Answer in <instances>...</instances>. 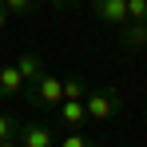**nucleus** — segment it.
Returning a JSON list of instances; mask_svg holds the SVG:
<instances>
[{
	"label": "nucleus",
	"mask_w": 147,
	"mask_h": 147,
	"mask_svg": "<svg viewBox=\"0 0 147 147\" xmlns=\"http://www.w3.org/2000/svg\"><path fill=\"white\" fill-rule=\"evenodd\" d=\"M8 28V8H4V0H0V32Z\"/></svg>",
	"instance_id": "14"
},
{
	"label": "nucleus",
	"mask_w": 147,
	"mask_h": 147,
	"mask_svg": "<svg viewBox=\"0 0 147 147\" xmlns=\"http://www.w3.org/2000/svg\"><path fill=\"white\" fill-rule=\"evenodd\" d=\"M12 64H16L20 76H24V88H36V84H40V76H44V60H40L36 52H20ZM24 96H28V92H24Z\"/></svg>",
	"instance_id": "8"
},
{
	"label": "nucleus",
	"mask_w": 147,
	"mask_h": 147,
	"mask_svg": "<svg viewBox=\"0 0 147 147\" xmlns=\"http://www.w3.org/2000/svg\"><path fill=\"white\" fill-rule=\"evenodd\" d=\"M119 48L123 52H147V20H123L119 24Z\"/></svg>",
	"instance_id": "5"
},
{
	"label": "nucleus",
	"mask_w": 147,
	"mask_h": 147,
	"mask_svg": "<svg viewBox=\"0 0 147 147\" xmlns=\"http://www.w3.org/2000/svg\"><path fill=\"white\" fill-rule=\"evenodd\" d=\"M28 103H36V107H48V111H56L60 107V99H64V76H40V84L36 88H28Z\"/></svg>",
	"instance_id": "2"
},
{
	"label": "nucleus",
	"mask_w": 147,
	"mask_h": 147,
	"mask_svg": "<svg viewBox=\"0 0 147 147\" xmlns=\"http://www.w3.org/2000/svg\"><path fill=\"white\" fill-rule=\"evenodd\" d=\"M0 147H16V143H4V139H0Z\"/></svg>",
	"instance_id": "16"
},
{
	"label": "nucleus",
	"mask_w": 147,
	"mask_h": 147,
	"mask_svg": "<svg viewBox=\"0 0 147 147\" xmlns=\"http://www.w3.org/2000/svg\"><path fill=\"white\" fill-rule=\"evenodd\" d=\"M56 147H99L96 135H88L84 127H72V131H64V139H56Z\"/></svg>",
	"instance_id": "9"
},
{
	"label": "nucleus",
	"mask_w": 147,
	"mask_h": 147,
	"mask_svg": "<svg viewBox=\"0 0 147 147\" xmlns=\"http://www.w3.org/2000/svg\"><path fill=\"white\" fill-rule=\"evenodd\" d=\"M56 119L64 123V131H72V127H84V123H88V107H84V99H60V107H56Z\"/></svg>",
	"instance_id": "7"
},
{
	"label": "nucleus",
	"mask_w": 147,
	"mask_h": 147,
	"mask_svg": "<svg viewBox=\"0 0 147 147\" xmlns=\"http://www.w3.org/2000/svg\"><path fill=\"white\" fill-rule=\"evenodd\" d=\"M52 147H56V143H52Z\"/></svg>",
	"instance_id": "17"
},
{
	"label": "nucleus",
	"mask_w": 147,
	"mask_h": 147,
	"mask_svg": "<svg viewBox=\"0 0 147 147\" xmlns=\"http://www.w3.org/2000/svg\"><path fill=\"white\" fill-rule=\"evenodd\" d=\"M4 8H8V16H32L40 8V0H4Z\"/></svg>",
	"instance_id": "11"
},
{
	"label": "nucleus",
	"mask_w": 147,
	"mask_h": 147,
	"mask_svg": "<svg viewBox=\"0 0 147 147\" xmlns=\"http://www.w3.org/2000/svg\"><path fill=\"white\" fill-rule=\"evenodd\" d=\"M88 88H92V84H88L84 76H64V99H84Z\"/></svg>",
	"instance_id": "10"
},
{
	"label": "nucleus",
	"mask_w": 147,
	"mask_h": 147,
	"mask_svg": "<svg viewBox=\"0 0 147 147\" xmlns=\"http://www.w3.org/2000/svg\"><path fill=\"white\" fill-rule=\"evenodd\" d=\"M24 76L16 64H0V103H8V99H24Z\"/></svg>",
	"instance_id": "4"
},
{
	"label": "nucleus",
	"mask_w": 147,
	"mask_h": 147,
	"mask_svg": "<svg viewBox=\"0 0 147 147\" xmlns=\"http://www.w3.org/2000/svg\"><path fill=\"white\" fill-rule=\"evenodd\" d=\"M52 4H56V8H64V4H76V0H52Z\"/></svg>",
	"instance_id": "15"
},
{
	"label": "nucleus",
	"mask_w": 147,
	"mask_h": 147,
	"mask_svg": "<svg viewBox=\"0 0 147 147\" xmlns=\"http://www.w3.org/2000/svg\"><path fill=\"white\" fill-rule=\"evenodd\" d=\"M127 20H147V0H127Z\"/></svg>",
	"instance_id": "13"
},
{
	"label": "nucleus",
	"mask_w": 147,
	"mask_h": 147,
	"mask_svg": "<svg viewBox=\"0 0 147 147\" xmlns=\"http://www.w3.org/2000/svg\"><path fill=\"white\" fill-rule=\"evenodd\" d=\"M56 143V135H52V127L48 123H40V119H28L16 127V147H52Z\"/></svg>",
	"instance_id": "3"
},
{
	"label": "nucleus",
	"mask_w": 147,
	"mask_h": 147,
	"mask_svg": "<svg viewBox=\"0 0 147 147\" xmlns=\"http://www.w3.org/2000/svg\"><path fill=\"white\" fill-rule=\"evenodd\" d=\"M84 107H88V123H111V119L123 115V96L111 88V84H103V88H88Z\"/></svg>",
	"instance_id": "1"
},
{
	"label": "nucleus",
	"mask_w": 147,
	"mask_h": 147,
	"mask_svg": "<svg viewBox=\"0 0 147 147\" xmlns=\"http://www.w3.org/2000/svg\"><path fill=\"white\" fill-rule=\"evenodd\" d=\"M92 16L119 28L123 20H127V0H92Z\"/></svg>",
	"instance_id": "6"
},
{
	"label": "nucleus",
	"mask_w": 147,
	"mask_h": 147,
	"mask_svg": "<svg viewBox=\"0 0 147 147\" xmlns=\"http://www.w3.org/2000/svg\"><path fill=\"white\" fill-rule=\"evenodd\" d=\"M16 127H20V123L12 119L8 111H0V139H4V143H16Z\"/></svg>",
	"instance_id": "12"
}]
</instances>
